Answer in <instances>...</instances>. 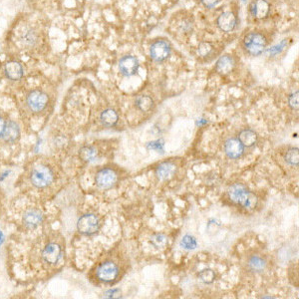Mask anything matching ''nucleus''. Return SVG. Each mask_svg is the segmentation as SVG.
Masks as SVG:
<instances>
[{
	"label": "nucleus",
	"mask_w": 299,
	"mask_h": 299,
	"mask_svg": "<svg viewBox=\"0 0 299 299\" xmlns=\"http://www.w3.org/2000/svg\"><path fill=\"white\" fill-rule=\"evenodd\" d=\"M49 102L48 95L42 90H32L26 96V107L32 113H40L43 112Z\"/></svg>",
	"instance_id": "obj_4"
},
{
	"label": "nucleus",
	"mask_w": 299,
	"mask_h": 299,
	"mask_svg": "<svg viewBox=\"0 0 299 299\" xmlns=\"http://www.w3.org/2000/svg\"><path fill=\"white\" fill-rule=\"evenodd\" d=\"M118 181V175L113 169H102L96 175V185L102 190H109L113 188Z\"/></svg>",
	"instance_id": "obj_10"
},
{
	"label": "nucleus",
	"mask_w": 299,
	"mask_h": 299,
	"mask_svg": "<svg viewBox=\"0 0 299 299\" xmlns=\"http://www.w3.org/2000/svg\"><path fill=\"white\" fill-rule=\"evenodd\" d=\"M6 120L2 117L0 116V138H2L3 136V133H4V130H5V127H6Z\"/></svg>",
	"instance_id": "obj_33"
},
{
	"label": "nucleus",
	"mask_w": 299,
	"mask_h": 299,
	"mask_svg": "<svg viewBox=\"0 0 299 299\" xmlns=\"http://www.w3.org/2000/svg\"><path fill=\"white\" fill-rule=\"evenodd\" d=\"M100 120H101V123L105 127L111 128V127H114L118 123L119 116L115 110L106 109L101 113V115H100Z\"/></svg>",
	"instance_id": "obj_21"
},
{
	"label": "nucleus",
	"mask_w": 299,
	"mask_h": 299,
	"mask_svg": "<svg viewBox=\"0 0 299 299\" xmlns=\"http://www.w3.org/2000/svg\"><path fill=\"white\" fill-rule=\"evenodd\" d=\"M171 44L163 39L156 40L155 42H153L150 48L151 58L158 63L167 60L171 55Z\"/></svg>",
	"instance_id": "obj_8"
},
{
	"label": "nucleus",
	"mask_w": 299,
	"mask_h": 299,
	"mask_svg": "<svg viewBox=\"0 0 299 299\" xmlns=\"http://www.w3.org/2000/svg\"><path fill=\"white\" fill-rule=\"evenodd\" d=\"M151 243L157 248H164L168 245V239L162 234H157L152 237Z\"/></svg>",
	"instance_id": "obj_27"
},
{
	"label": "nucleus",
	"mask_w": 299,
	"mask_h": 299,
	"mask_svg": "<svg viewBox=\"0 0 299 299\" xmlns=\"http://www.w3.org/2000/svg\"><path fill=\"white\" fill-rule=\"evenodd\" d=\"M199 278H201V280L206 283V284H211L214 282L215 278H216V273L213 270H210V269H206V270H203L201 272H199L198 274Z\"/></svg>",
	"instance_id": "obj_28"
},
{
	"label": "nucleus",
	"mask_w": 299,
	"mask_h": 299,
	"mask_svg": "<svg viewBox=\"0 0 299 299\" xmlns=\"http://www.w3.org/2000/svg\"><path fill=\"white\" fill-rule=\"evenodd\" d=\"M288 104L291 109L297 110L298 109V91L293 92L288 98Z\"/></svg>",
	"instance_id": "obj_31"
},
{
	"label": "nucleus",
	"mask_w": 299,
	"mask_h": 299,
	"mask_svg": "<svg viewBox=\"0 0 299 299\" xmlns=\"http://www.w3.org/2000/svg\"><path fill=\"white\" fill-rule=\"evenodd\" d=\"M44 219V215L40 209L28 208L22 216V223L27 229L37 228Z\"/></svg>",
	"instance_id": "obj_9"
},
{
	"label": "nucleus",
	"mask_w": 299,
	"mask_h": 299,
	"mask_svg": "<svg viewBox=\"0 0 299 299\" xmlns=\"http://www.w3.org/2000/svg\"><path fill=\"white\" fill-rule=\"evenodd\" d=\"M213 50H214V46L210 42H203L199 44V46L197 48V52L202 57L210 56L212 54Z\"/></svg>",
	"instance_id": "obj_29"
},
{
	"label": "nucleus",
	"mask_w": 299,
	"mask_h": 299,
	"mask_svg": "<svg viewBox=\"0 0 299 299\" xmlns=\"http://www.w3.org/2000/svg\"><path fill=\"white\" fill-rule=\"evenodd\" d=\"M181 246L186 250H194L197 247V241L190 235H186L181 241Z\"/></svg>",
	"instance_id": "obj_26"
},
{
	"label": "nucleus",
	"mask_w": 299,
	"mask_h": 299,
	"mask_svg": "<svg viewBox=\"0 0 299 299\" xmlns=\"http://www.w3.org/2000/svg\"><path fill=\"white\" fill-rule=\"evenodd\" d=\"M228 195L231 202L241 205L248 211L253 210L257 205V197L242 184L232 185L228 190Z\"/></svg>",
	"instance_id": "obj_3"
},
{
	"label": "nucleus",
	"mask_w": 299,
	"mask_h": 299,
	"mask_svg": "<svg viewBox=\"0 0 299 299\" xmlns=\"http://www.w3.org/2000/svg\"><path fill=\"white\" fill-rule=\"evenodd\" d=\"M237 23L238 19L232 12H224L217 18V26L224 32H230L235 30Z\"/></svg>",
	"instance_id": "obj_14"
},
{
	"label": "nucleus",
	"mask_w": 299,
	"mask_h": 299,
	"mask_svg": "<svg viewBox=\"0 0 299 299\" xmlns=\"http://www.w3.org/2000/svg\"><path fill=\"white\" fill-rule=\"evenodd\" d=\"M19 137H20V129L18 124L14 121L7 122L2 139L7 144H13L19 139Z\"/></svg>",
	"instance_id": "obj_17"
},
{
	"label": "nucleus",
	"mask_w": 299,
	"mask_h": 299,
	"mask_svg": "<svg viewBox=\"0 0 299 299\" xmlns=\"http://www.w3.org/2000/svg\"><path fill=\"white\" fill-rule=\"evenodd\" d=\"M239 140L245 148V147L250 148V147H253L256 144L257 135H256V133L254 131L246 129V130H244V131L241 132Z\"/></svg>",
	"instance_id": "obj_20"
},
{
	"label": "nucleus",
	"mask_w": 299,
	"mask_h": 299,
	"mask_svg": "<svg viewBox=\"0 0 299 299\" xmlns=\"http://www.w3.org/2000/svg\"><path fill=\"white\" fill-rule=\"evenodd\" d=\"M268 40L262 34L257 32H251L245 37L244 47L251 56H259L267 48Z\"/></svg>",
	"instance_id": "obj_5"
},
{
	"label": "nucleus",
	"mask_w": 299,
	"mask_h": 299,
	"mask_svg": "<svg viewBox=\"0 0 299 299\" xmlns=\"http://www.w3.org/2000/svg\"><path fill=\"white\" fill-rule=\"evenodd\" d=\"M252 15L257 19L267 18L271 11V5L267 0H256L250 6Z\"/></svg>",
	"instance_id": "obj_15"
},
{
	"label": "nucleus",
	"mask_w": 299,
	"mask_h": 299,
	"mask_svg": "<svg viewBox=\"0 0 299 299\" xmlns=\"http://www.w3.org/2000/svg\"><path fill=\"white\" fill-rule=\"evenodd\" d=\"M217 70L221 75H228L235 68V60L229 55L221 56L217 62Z\"/></svg>",
	"instance_id": "obj_18"
},
{
	"label": "nucleus",
	"mask_w": 299,
	"mask_h": 299,
	"mask_svg": "<svg viewBox=\"0 0 299 299\" xmlns=\"http://www.w3.org/2000/svg\"><path fill=\"white\" fill-rule=\"evenodd\" d=\"M153 105H154V101L150 96L143 95V96L138 97L136 100V106L142 112L150 111L153 108Z\"/></svg>",
	"instance_id": "obj_24"
},
{
	"label": "nucleus",
	"mask_w": 299,
	"mask_h": 299,
	"mask_svg": "<svg viewBox=\"0 0 299 299\" xmlns=\"http://www.w3.org/2000/svg\"><path fill=\"white\" fill-rule=\"evenodd\" d=\"M120 290H118V289H113V290H109V291H107L106 292V296L107 297H116V295H120Z\"/></svg>",
	"instance_id": "obj_34"
},
{
	"label": "nucleus",
	"mask_w": 299,
	"mask_h": 299,
	"mask_svg": "<svg viewBox=\"0 0 299 299\" xmlns=\"http://www.w3.org/2000/svg\"><path fill=\"white\" fill-rule=\"evenodd\" d=\"M248 268L250 271L254 272H261L267 268V262L265 260L257 255H253L249 260H248Z\"/></svg>",
	"instance_id": "obj_23"
},
{
	"label": "nucleus",
	"mask_w": 299,
	"mask_h": 299,
	"mask_svg": "<svg viewBox=\"0 0 299 299\" xmlns=\"http://www.w3.org/2000/svg\"><path fill=\"white\" fill-rule=\"evenodd\" d=\"M119 275L118 265L112 260H106L100 263L96 269V277L104 283H112Z\"/></svg>",
	"instance_id": "obj_6"
},
{
	"label": "nucleus",
	"mask_w": 299,
	"mask_h": 299,
	"mask_svg": "<svg viewBox=\"0 0 299 299\" xmlns=\"http://www.w3.org/2000/svg\"><path fill=\"white\" fill-rule=\"evenodd\" d=\"M56 180V173L52 165L46 161H38L32 164L28 172V181L33 188L45 190Z\"/></svg>",
	"instance_id": "obj_1"
},
{
	"label": "nucleus",
	"mask_w": 299,
	"mask_h": 299,
	"mask_svg": "<svg viewBox=\"0 0 299 299\" xmlns=\"http://www.w3.org/2000/svg\"><path fill=\"white\" fill-rule=\"evenodd\" d=\"M220 1V0H202V3L208 7V8H213L216 5H217V3Z\"/></svg>",
	"instance_id": "obj_32"
},
{
	"label": "nucleus",
	"mask_w": 299,
	"mask_h": 299,
	"mask_svg": "<svg viewBox=\"0 0 299 299\" xmlns=\"http://www.w3.org/2000/svg\"><path fill=\"white\" fill-rule=\"evenodd\" d=\"M163 140H157V141H154V142H151L148 144V149L150 150H154V151H157V152H161L163 153Z\"/></svg>",
	"instance_id": "obj_30"
},
{
	"label": "nucleus",
	"mask_w": 299,
	"mask_h": 299,
	"mask_svg": "<svg viewBox=\"0 0 299 299\" xmlns=\"http://www.w3.org/2000/svg\"><path fill=\"white\" fill-rule=\"evenodd\" d=\"M99 229L100 219L95 214H85L77 221V230L83 236H93Z\"/></svg>",
	"instance_id": "obj_7"
},
{
	"label": "nucleus",
	"mask_w": 299,
	"mask_h": 299,
	"mask_svg": "<svg viewBox=\"0 0 299 299\" xmlns=\"http://www.w3.org/2000/svg\"><path fill=\"white\" fill-rule=\"evenodd\" d=\"M20 41H21L22 45L25 46V47H29V48L33 47L38 41L37 32L34 29H32V28L25 29L21 33Z\"/></svg>",
	"instance_id": "obj_19"
},
{
	"label": "nucleus",
	"mask_w": 299,
	"mask_h": 299,
	"mask_svg": "<svg viewBox=\"0 0 299 299\" xmlns=\"http://www.w3.org/2000/svg\"><path fill=\"white\" fill-rule=\"evenodd\" d=\"M284 160L285 162L290 164V165H298L299 163V153L297 148H291L289 149L285 155H284Z\"/></svg>",
	"instance_id": "obj_25"
},
{
	"label": "nucleus",
	"mask_w": 299,
	"mask_h": 299,
	"mask_svg": "<svg viewBox=\"0 0 299 299\" xmlns=\"http://www.w3.org/2000/svg\"><path fill=\"white\" fill-rule=\"evenodd\" d=\"M224 152L226 156L230 159H239L243 156L245 152V147L239 139L231 138L225 142Z\"/></svg>",
	"instance_id": "obj_12"
},
{
	"label": "nucleus",
	"mask_w": 299,
	"mask_h": 299,
	"mask_svg": "<svg viewBox=\"0 0 299 299\" xmlns=\"http://www.w3.org/2000/svg\"><path fill=\"white\" fill-rule=\"evenodd\" d=\"M4 73L6 78L11 81H18L24 75L23 66L17 61H9L5 64Z\"/></svg>",
	"instance_id": "obj_13"
},
{
	"label": "nucleus",
	"mask_w": 299,
	"mask_h": 299,
	"mask_svg": "<svg viewBox=\"0 0 299 299\" xmlns=\"http://www.w3.org/2000/svg\"><path fill=\"white\" fill-rule=\"evenodd\" d=\"M177 171L176 164L172 162H164L159 164L156 169V175L161 181L171 179Z\"/></svg>",
	"instance_id": "obj_16"
},
{
	"label": "nucleus",
	"mask_w": 299,
	"mask_h": 299,
	"mask_svg": "<svg viewBox=\"0 0 299 299\" xmlns=\"http://www.w3.org/2000/svg\"><path fill=\"white\" fill-rule=\"evenodd\" d=\"M64 253L63 245L56 238H51L46 240L42 246L40 247V259L41 262L48 268H52L57 265Z\"/></svg>",
	"instance_id": "obj_2"
},
{
	"label": "nucleus",
	"mask_w": 299,
	"mask_h": 299,
	"mask_svg": "<svg viewBox=\"0 0 299 299\" xmlns=\"http://www.w3.org/2000/svg\"><path fill=\"white\" fill-rule=\"evenodd\" d=\"M139 66V61L136 57L132 55H126L122 57L119 62V70L122 75L131 77L138 72Z\"/></svg>",
	"instance_id": "obj_11"
},
{
	"label": "nucleus",
	"mask_w": 299,
	"mask_h": 299,
	"mask_svg": "<svg viewBox=\"0 0 299 299\" xmlns=\"http://www.w3.org/2000/svg\"><path fill=\"white\" fill-rule=\"evenodd\" d=\"M79 157L82 161L91 163L98 158V151L93 146H85L79 151Z\"/></svg>",
	"instance_id": "obj_22"
}]
</instances>
